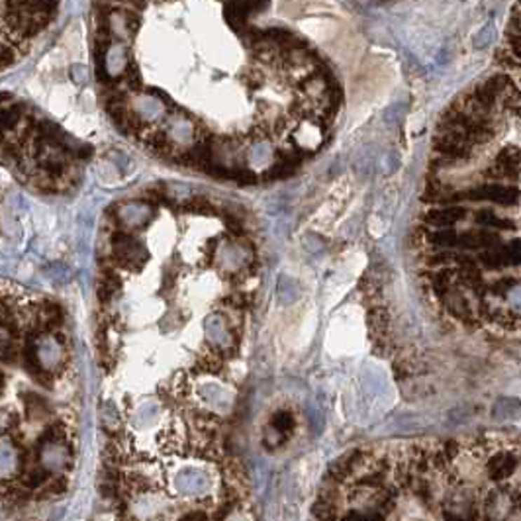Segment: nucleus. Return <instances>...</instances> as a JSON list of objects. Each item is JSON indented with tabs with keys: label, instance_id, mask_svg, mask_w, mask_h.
Segmentation results:
<instances>
[{
	"label": "nucleus",
	"instance_id": "obj_2",
	"mask_svg": "<svg viewBox=\"0 0 521 521\" xmlns=\"http://www.w3.org/2000/svg\"><path fill=\"white\" fill-rule=\"evenodd\" d=\"M29 365L34 367L39 379L48 380L49 374L63 367L65 360V347L61 337L53 333H39L32 337L28 349Z\"/></svg>",
	"mask_w": 521,
	"mask_h": 521
},
{
	"label": "nucleus",
	"instance_id": "obj_14",
	"mask_svg": "<svg viewBox=\"0 0 521 521\" xmlns=\"http://www.w3.org/2000/svg\"><path fill=\"white\" fill-rule=\"evenodd\" d=\"M476 222L480 226H496V228H503V229H513L512 222H506V219H500L492 210H480L476 214Z\"/></svg>",
	"mask_w": 521,
	"mask_h": 521
},
{
	"label": "nucleus",
	"instance_id": "obj_12",
	"mask_svg": "<svg viewBox=\"0 0 521 521\" xmlns=\"http://www.w3.org/2000/svg\"><path fill=\"white\" fill-rule=\"evenodd\" d=\"M456 237H459V234H456L455 229L441 228L437 229V231H433V234H429V236H427V241L433 243V245L453 247L456 245Z\"/></svg>",
	"mask_w": 521,
	"mask_h": 521
},
{
	"label": "nucleus",
	"instance_id": "obj_6",
	"mask_svg": "<svg viewBox=\"0 0 521 521\" xmlns=\"http://www.w3.org/2000/svg\"><path fill=\"white\" fill-rule=\"evenodd\" d=\"M22 453L12 441H0V480H10L22 473Z\"/></svg>",
	"mask_w": 521,
	"mask_h": 521
},
{
	"label": "nucleus",
	"instance_id": "obj_10",
	"mask_svg": "<svg viewBox=\"0 0 521 521\" xmlns=\"http://www.w3.org/2000/svg\"><path fill=\"white\" fill-rule=\"evenodd\" d=\"M466 216V210L453 206V208H443V210H431L426 214V222L429 226H437V228H449L453 226L455 222L463 219Z\"/></svg>",
	"mask_w": 521,
	"mask_h": 521
},
{
	"label": "nucleus",
	"instance_id": "obj_9",
	"mask_svg": "<svg viewBox=\"0 0 521 521\" xmlns=\"http://www.w3.org/2000/svg\"><path fill=\"white\" fill-rule=\"evenodd\" d=\"M456 243L466 249H480V247H494L500 243V237L486 231V229H478V231H466L463 236L456 237Z\"/></svg>",
	"mask_w": 521,
	"mask_h": 521
},
{
	"label": "nucleus",
	"instance_id": "obj_24",
	"mask_svg": "<svg viewBox=\"0 0 521 521\" xmlns=\"http://www.w3.org/2000/svg\"><path fill=\"white\" fill-rule=\"evenodd\" d=\"M208 515L206 513H189V515H184V520H206Z\"/></svg>",
	"mask_w": 521,
	"mask_h": 521
},
{
	"label": "nucleus",
	"instance_id": "obj_19",
	"mask_svg": "<svg viewBox=\"0 0 521 521\" xmlns=\"http://www.w3.org/2000/svg\"><path fill=\"white\" fill-rule=\"evenodd\" d=\"M273 427L278 429L280 433H288L294 427V417L288 414V412H278L273 417Z\"/></svg>",
	"mask_w": 521,
	"mask_h": 521
},
{
	"label": "nucleus",
	"instance_id": "obj_25",
	"mask_svg": "<svg viewBox=\"0 0 521 521\" xmlns=\"http://www.w3.org/2000/svg\"><path fill=\"white\" fill-rule=\"evenodd\" d=\"M2 390H4V380H2V374H0V394H2Z\"/></svg>",
	"mask_w": 521,
	"mask_h": 521
},
{
	"label": "nucleus",
	"instance_id": "obj_16",
	"mask_svg": "<svg viewBox=\"0 0 521 521\" xmlns=\"http://www.w3.org/2000/svg\"><path fill=\"white\" fill-rule=\"evenodd\" d=\"M480 261L488 269H500V266L508 265L506 263V257H503V251H500V249H488V251H484L482 255H480Z\"/></svg>",
	"mask_w": 521,
	"mask_h": 521
},
{
	"label": "nucleus",
	"instance_id": "obj_4",
	"mask_svg": "<svg viewBox=\"0 0 521 521\" xmlns=\"http://www.w3.org/2000/svg\"><path fill=\"white\" fill-rule=\"evenodd\" d=\"M100 67L106 79H120L128 73L130 69V59H128V49L122 41L118 39H110L102 49V57H100Z\"/></svg>",
	"mask_w": 521,
	"mask_h": 521
},
{
	"label": "nucleus",
	"instance_id": "obj_18",
	"mask_svg": "<svg viewBox=\"0 0 521 521\" xmlns=\"http://www.w3.org/2000/svg\"><path fill=\"white\" fill-rule=\"evenodd\" d=\"M503 251V257H506V263L508 265H520V259H521V241L520 239H513L512 243H508Z\"/></svg>",
	"mask_w": 521,
	"mask_h": 521
},
{
	"label": "nucleus",
	"instance_id": "obj_8",
	"mask_svg": "<svg viewBox=\"0 0 521 521\" xmlns=\"http://www.w3.org/2000/svg\"><path fill=\"white\" fill-rule=\"evenodd\" d=\"M515 466H517V456L512 453H500L488 461V474L492 480H503L515 471Z\"/></svg>",
	"mask_w": 521,
	"mask_h": 521
},
{
	"label": "nucleus",
	"instance_id": "obj_5",
	"mask_svg": "<svg viewBox=\"0 0 521 521\" xmlns=\"http://www.w3.org/2000/svg\"><path fill=\"white\" fill-rule=\"evenodd\" d=\"M463 196L468 200H492L500 204H517L520 190L515 187H502V184H482V187H476L461 194V198Z\"/></svg>",
	"mask_w": 521,
	"mask_h": 521
},
{
	"label": "nucleus",
	"instance_id": "obj_7",
	"mask_svg": "<svg viewBox=\"0 0 521 521\" xmlns=\"http://www.w3.org/2000/svg\"><path fill=\"white\" fill-rule=\"evenodd\" d=\"M104 24L108 36L112 39H118V41L130 38L133 34V29H135V22H133L132 14H130V12H123V10H112V12H108V14H106Z\"/></svg>",
	"mask_w": 521,
	"mask_h": 521
},
{
	"label": "nucleus",
	"instance_id": "obj_17",
	"mask_svg": "<svg viewBox=\"0 0 521 521\" xmlns=\"http://www.w3.org/2000/svg\"><path fill=\"white\" fill-rule=\"evenodd\" d=\"M46 276L53 285H65L67 280L71 278V273H69V269L65 265H51L46 271Z\"/></svg>",
	"mask_w": 521,
	"mask_h": 521
},
{
	"label": "nucleus",
	"instance_id": "obj_13",
	"mask_svg": "<svg viewBox=\"0 0 521 521\" xmlns=\"http://www.w3.org/2000/svg\"><path fill=\"white\" fill-rule=\"evenodd\" d=\"M369 325L372 332H384L388 327V312H386V308H382V306L372 308L369 312Z\"/></svg>",
	"mask_w": 521,
	"mask_h": 521
},
{
	"label": "nucleus",
	"instance_id": "obj_15",
	"mask_svg": "<svg viewBox=\"0 0 521 521\" xmlns=\"http://www.w3.org/2000/svg\"><path fill=\"white\" fill-rule=\"evenodd\" d=\"M46 480H48V473H46L41 466H34V468L28 471V473L24 474V478H22L24 486H26V488H32V490H34V488H39Z\"/></svg>",
	"mask_w": 521,
	"mask_h": 521
},
{
	"label": "nucleus",
	"instance_id": "obj_21",
	"mask_svg": "<svg viewBox=\"0 0 521 521\" xmlns=\"http://www.w3.org/2000/svg\"><path fill=\"white\" fill-rule=\"evenodd\" d=\"M184 208L189 210V212H202V214H214V206L212 204H208L206 200H202V198H196V200H192V202H189Z\"/></svg>",
	"mask_w": 521,
	"mask_h": 521
},
{
	"label": "nucleus",
	"instance_id": "obj_3",
	"mask_svg": "<svg viewBox=\"0 0 521 521\" xmlns=\"http://www.w3.org/2000/svg\"><path fill=\"white\" fill-rule=\"evenodd\" d=\"M39 466L48 474H59L65 471L69 463H71V451L65 443L63 431L55 427L51 429L48 435L43 437V441L39 443L38 449Z\"/></svg>",
	"mask_w": 521,
	"mask_h": 521
},
{
	"label": "nucleus",
	"instance_id": "obj_20",
	"mask_svg": "<svg viewBox=\"0 0 521 521\" xmlns=\"http://www.w3.org/2000/svg\"><path fill=\"white\" fill-rule=\"evenodd\" d=\"M18 424V417L14 416V414H10V412H4V410H0V435L2 433H6L8 429Z\"/></svg>",
	"mask_w": 521,
	"mask_h": 521
},
{
	"label": "nucleus",
	"instance_id": "obj_1",
	"mask_svg": "<svg viewBox=\"0 0 521 521\" xmlns=\"http://www.w3.org/2000/svg\"><path fill=\"white\" fill-rule=\"evenodd\" d=\"M57 4L59 0H6L2 8L4 36H10L12 43L38 36L57 12Z\"/></svg>",
	"mask_w": 521,
	"mask_h": 521
},
{
	"label": "nucleus",
	"instance_id": "obj_22",
	"mask_svg": "<svg viewBox=\"0 0 521 521\" xmlns=\"http://www.w3.org/2000/svg\"><path fill=\"white\" fill-rule=\"evenodd\" d=\"M451 261H455L453 253H439V255H433V259H429V265H443V263H451Z\"/></svg>",
	"mask_w": 521,
	"mask_h": 521
},
{
	"label": "nucleus",
	"instance_id": "obj_11",
	"mask_svg": "<svg viewBox=\"0 0 521 521\" xmlns=\"http://www.w3.org/2000/svg\"><path fill=\"white\" fill-rule=\"evenodd\" d=\"M443 302L447 304V310L453 313L455 318L459 320H464V322H468V320H473V313H471V308H468V302L464 300L463 296L459 292L451 294L447 290V294L441 298Z\"/></svg>",
	"mask_w": 521,
	"mask_h": 521
},
{
	"label": "nucleus",
	"instance_id": "obj_23",
	"mask_svg": "<svg viewBox=\"0 0 521 521\" xmlns=\"http://www.w3.org/2000/svg\"><path fill=\"white\" fill-rule=\"evenodd\" d=\"M445 456L451 461V459H455V455L459 453V445H456V441H447L445 443Z\"/></svg>",
	"mask_w": 521,
	"mask_h": 521
}]
</instances>
